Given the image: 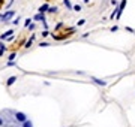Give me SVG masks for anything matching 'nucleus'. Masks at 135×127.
Returning <instances> with one entry per match:
<instances>
[{
    "instance_id": "1",
    "label": "nucleus",
    "mask_w": 135,
    "mask_h": 127,
    "mask_svg": "<svg viewBox=\"0 0 135 127\" xmlns=\"http://www.w3.org/2000/svg\"><path fill=\"white\" fill-rule=\"evenodd\" d=\"M0 127H33L27 115L14 109H5L0 112Z\"/></svg>"
}]
</instances>
